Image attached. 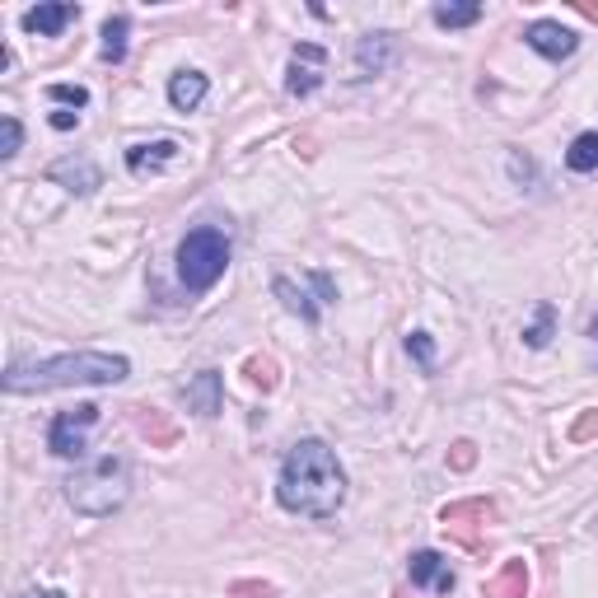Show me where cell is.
<instances>
[{
    "mask_svg": "<svg viewBox=\"0 0 598 598\" xmlns=\"http://www.w3.org/2000/svg\"><path fill=\"white\" fill-rule=\"evenodd\" d=\"M276 500L290 514H304V519H332L346 500V472L337 453L322 440H299L281 463Z\"/></svg>",
    "mask_w": 598,
    "mask_h": 598,
    "instance_id": "6da1fadb",
    "label": "cell"
},
{
    "mask_svg": "<svg viewBox=\"0 0 598 598\" xmlns=\"http://www.w3.org/2000/svg\"><path fill=\"white\" fill-rule=\"evenodd\" d=\"M131 365L122 356H103V350H70V356H51L33 365H10L5 393H47V388H75V384H122Z\"/></svg>",
    "mask_w": 598,
    "mask_h": 598,
    "instance_id": "7a4b0ae2",
    "label": "cell"
},
{
    "mask_svg": "<svg viewBox=\"0 0 598 598\" xmlns=\"http://www.w3.org/2000/svg\"><path fill=\"white\" fill-rule=\"evenodd\" d=\"M131 496V458L126 453H98L94 463H85L79 472H70L66 481V500L75 514H85V519H103V514L122 509Z\"/></svg>",
    "mask_w": 598,
    "mask_h": 598,
    "instance_id": "3957f363",
    "label": "cell"
},
{
    "mask_svg": "<svg viewBox=\"0 0 598 598\" xmlns=\"http://www.w3.org/2000/svg\"><path fill=\"white\" fill-rule=\"evenodd\" d=\"M229 266V234L215 225H197L178 243V281L187 290H210Z\"/></svg>",
    "mask_w": 598,
    "mask_h": 598,
    "instance_id": "277c9868",
    "label": "cell"
},
{
    "mask_svg": "<svg viewBox=\"0 0 598 598\" xmlns=\"http://www.w3.org/2000/svg\"><path fill=\"white\" fill-rule=\"evenodd\" d=\"M98 425V406L94 402H79L70 406V412H61L57 421H51L47 430V449L57 453V458H79L89 449V430Z\"/></svg>",
    "mask_w": 598,
    "mask_h": 598,
    "instance_id": "5b68a950",
    "label": "cell"
},
{
    "mask_svg": "<svg viewBox=\"0 0 598 598\" xmlns=\"http://www.w3.org/2000/svg\"><path fill=\"white\" fill-rule=\"evenodd\" d=\"M322 61H328V51H322L318 42H299L294 51H290V75H285V89L294 94V98H309L318 85H322Z\"/></svg>",
    "mask_w": 598,
    "mask_h": 598,
    "instance_id": "8992f818",
    "label": "cell"
},
{
    "mask_svg": "<svg viewBox=\"0 0 598 598\" xmlns=\"http://www.w3.org/2000/svg\"><path fill=\"white\" fill-rule=\"evenodd\" d=\"M47 178L57 182V187H66L70 197H89V192H98V187H103L98 164H94V159H85V154H66V159H57V164L47 169Z\"/></svg>",
    "mask_w": 598,
    "mask_h": 598,
    "instance_id": "52a82bcc",
    "label": "cell"
},
{
    "mask_svg": "<svg viewBox=\"0 0 598 598\" xmlns=\"http://www.w3.org/2000/svg\"><path fill=\"white\" fill-rule=\"evenodd\" d=\"M524 42H528L533 51H542V57H547V61H565L570 51L580 47V38L570 33L565 23H556V19H537V23H528Z\"/></svg>",
    "mask_w": 598,
    "mask_h": 598,
    "instance_id": "ba28073f",
    "label": "cell"
},
{
    "mask_svg": "<svg viewBox=\"0 0 598 598\" xmlns=\"http://www.w3.org/2000/svg\"><path fill=\"white\" fill-rule=\"evenodd\" d=\"M393 33H365L360 42H356V75L360 79H369V75H384L388 66H393Z\"/></svg>",
    "mask_w": 598,
    "mask_h": 598,
    "instance_id": "9c48e42d",
    "label": "cell"
},
{
    "mask_svg": "<svg viewBox=\"0 0 598 598\" xmlns=\"http://www.w3.org/2000/svg\"><path fill=\"white\" fill-rule=\"evenodd\" d=\"M412 584L430 589V593H449L453 589V570L440 552H416L412 556Z\"/></svg>",
    "mask_w": 598,
    "mask_h": 598,
    "instance_id": "30bf717a",
    "label": "cell"
},
{
    "mask_svg": "<svg viewBox=\"0 0 598 598\" xmlns=\"http://www.w3.org/2000/svg\"><path fill=\"white\" fill-rule=\"evenodd\" d=\"M178 159V141H150V145H131L126 150V169L135 178H145V173H159L164 164H173Z\"/></svg>",
    "mask_w": 598,
    "mask_h": 598,
    "instance_id": "8fae6325",
    "label": "cell"
},
{
    "mask_svg": "<svg viewBox=\"0 0 598 598\" xmlns=\"http://www.w3.org/2000/svg\"><path fill=\"white\" fill-rule=\"evenodd\" d=\"M187 406H192L197 416H215V412H220V374L201 369L192 384H187Z\"/></svg>",
    "mask_w": 598,
    "mask_h": 598,
    "instance_id": "7c38bea8",
    "label": "cell"
},
{
    "mask_svg": "<svg viewBox=\"0 0 598 598\" xmlns=\"http://www.w3.org/2000/svg\"><path fill=\"white\" fill-rule=\"evenodd\" d=\"M201 98H206V75L201 70H178L169 79V103L178 107V113H192Z\"/></svg>",
    "mask_w": 598,
    "mask_h": 598,
    "instance_id": "4fadbf2b",
    "label": "cell"
},
{
    "mask_svg": "<svg viewBox=\"0 0 598 598\" xmlns=\"http://www.w3.org/2000/svg\"><path fill=\"white\" fill-rule=\"evenodd\" d=\"M70 19H75V5H33L29 14H23V29L42 33V38H57Z\"/></svg>",
    "mask_w": 598,
    "mask_h": 598,
    "instance_id": "5bb4252c",
    "label": "cell"
},
{
    "mask_svg": "<svg viewBox=\"0 0 598 598\" xmlns=\"http://www.w3.org/2000/svg\"><path fill=\"white\" fill-rule=\"evenodd\" d=\"M528 593V565L505 561L496 580H486V598H524Z\"/></svg>",
    "mask_w": 598,
    "mask_h": 598,
    "instance_id": "9a60e30c",
    "label": "cell"
},
{
    "mask_svg": "<svg viewBox=\"0 0 598 598\" xmlns=\"http://www.w3.org/2000/svg\"><path fill=\"white\" fill-rule=\"evenodd\" d=\"M276 294H281V304H285L290 313H299L304 322H318V299H309L304 285H294L290 276H276Z\"/></svg>",
    "mask_w": 598,
    "mask_h": 598,
    "instance_id": "2e32d148",
    "label": "cell"
},
{
    "mask_svg": "<svg viewBox=\"0 0 598 598\" xmlns=\"http://www.w3.org/2000/svg\"><path fill=\"white\" fill-rule=\"evenodd\" d=\"M126 33H131V19L126 14H113L103 23V61L107 66H117L126 57Z\"/></svg>",
    "mask_w": 598,
    "mask_h": 598,
    "instance_id": "e0dca14e",
    "label": "cell"
},
{
    "mask_svg": "<svg viewBox=\"0 0 598 598\" xmlns=\"http://www.w3.org/2000/svg\"><path fill=\"white\" fill-rule=\"evenodd\" d=\"M565 164L575 169V173H593V169H598V135H593V131L575 135V145L565 150Z\"/></svg>",
    "mask_w": 598,
    "mask_h": 598,
    "instance_id": "ac0fdd59",
    "label": "cell"
},
{
    "mask_svg": "<svg viewBox=\"0 0 598 598\" xmlns=\"http://www.w3.org/2000/svg\"><path fill=\"white\" fill-rule=\"evenodd\" d=\"M477 19H481L477 0H463V5H434V23H440V29H468Z\"/></svg>",
    "mask_w": 598,
    "mask_h": 598,
    "instance_id": "d6986e66",
    "label": "cell"
},
{
    "mask_svg": "<svg viewBox=\"0 0 598 598\" xmlns=\"http://www.w3.org/2000/svg\"><path fill=\"white\" fill-rule=\"evenodd\" d=\"M243 369H248V378H253V384H257L262 393H271V388L281 384V378H276V360H266V356H253Z\"/></svg>",
    "mask_w": 598,
    "mask_h": 598,
    "instance_id": "ffe728a7",
    "label": "cell"
},
{
    "mask_svg": "<svg viewBox=\"0 0 598 598\" xmlns=\"http://www.w3.org/2000/svg\"><path fill=\"white\" fill-rule=\"evenodd\" d=\"M141 430L150 434L154 444H173V434H178V430H173L164 416H159V412H150V406H145V416H141Z\"/></svg>",
    "mask_w": 598,
    "mask_h": 598,
    "instance_id": "44dd1931",
    "label": "cell"
},
{
    "mask_svg": "<svg viewBox=\"0 0 598 598\" xmlns=\"http://www.w3.org/2000/svg\"><path fill=\"white\" fill-rule=\"evenodd\" d=\"M593 434H598V406H589V412H580V421L565 430V440H570V444H589Z\"/></svg>",
    "mask_w": 598,
    "mask_h": 598,
    "instance_id": "7402d4cb",
    "label": "cell"
},
{
    "mask_svg": "<svg viewBox=\"0 0 598 598\" xmlns=\"http://www.w3.org/2000/svg\"><path fill=\"white\" fill-rule=\"evenodd\" d=\"M19 141H23V126H19V117H5V122H0V154H5V159H14V154H19Z\"/></svg>",
    "mask_w": 598,
    "mask_h": 598,
    "instance_id": "603a6c76",
    "label": "cell"
},
{
    "mask_svg": "<svg viewBox=\"0 0 598 598\" xmlns=\"http://www.w3.org/2000/svg\"><path fill=\"white\" fill-rule=\"evenodd\" d=\"M547 337H552V309L542 304V309H537V322H533V328L524 332V341L537 350V346H547Z\"/></svg>",
    "mask_w": 598,
    "mask_h": 598,
    "instance_id": "cb8c5ba5",
    "label": "cell"
},
{
    "mask_svg": "<svg viewBox=\"0 0 598 598\" xmlns=\"http://www.w3.org/2000/svg\"><path fill=\"white\" fill-rule=\"evenodd\" d=\"M472 463H477V444H472V440H458V444L449 449V468H453V472H468Z\"/></svg>",
    "mask_w": 598,
    "mask_h": 598,
    "instance_id": "d4e9b609",
    "label": "cell"
},
{
    "mask_svg": "<svg viewBox=\"0 0 598 598\" xmlns=\"http://www.w3.org/2000/svg\"><path fill=\"white\" fill-rule=\"evenodd\" d=\"M406 350H412V356L421 360V369H434V346H430L425 332H412V337H406Z\"/></svg>",
    "mask_w": 598,
    "mask_h": 598,
    "instance_id": "484cf974",
    "label": "cell"
},
{
    "mask_svg": "<svg viewBox=\"0 0 598 598\" xmlns=\"http://www.w3.org/2000/svg\"><path fill=\"white\" fill-rule=\"evenodd\" d=\"M47 94L57 98V103H70V107H85L89 103V89H79V85H51Z\"/></svg>",
    "mask_w": 598,
    "mask_h": 598,
    "instance_id": "4316f807",
    "label": "cell"
},
{
    "mask_svg": "<svg viewBox=\"0 0 598 598\" xmlns=\"http://www.w3.org/2000/svg\"><path fill=\"white\" fill-rule=\"evenodd\" d=\"M79 122V113H51V126H57V131H70Z\"/></svg>",
    "mask_w": 598,
    "mask_h": 598,
    "instance_id": "83f0119b",
    "label": "cell"
},
{
    "mask_svg": "<svg viewBox=\"0 0 598 598\" xmlns=\"http://www.w3.org/2000/svg\"><path fill=\"white\" fill-rule=\"evenodd\" d=\"M23 598H66V593H61V589H29Z\"/></svg>",
    "mask_w": 598,
    "mask_h": 598,
    "instance_id": "f1b7e54d",
    "label": "cell"
},
{
    "mask_svg": "<svg viewBox=\"0 0 598 598\" xmlns=\"http://www.w3.org/2000/svg\"><path fill=\"white\" fill-rule=\"evenodd\" d=\"M593 337H598V318H593Z\"/></svg>",
    "mask_w": 598,
    "mask_h": 598,
    "instance_id": "f546056e",
    "label": "cell"
},
{
    "mask_svg": "<svg viewBox=\"0 0 598 598\" xmlns=\"http://www.w3.org/2000/svg\"><path fill=\"white\" fill-rule=\"evenodd\" d=\"M393 598H406V593H393Z\"/></svg>",
    "mask_w": 598,
    "mask_h": 598,
    "instance_id": "4dcf8cb0",
    "label": "cell"
}]
</instances>
